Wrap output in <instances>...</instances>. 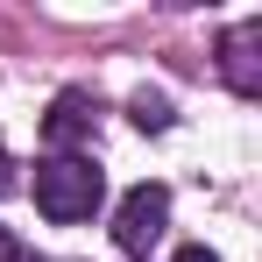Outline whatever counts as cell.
<instances>
[{
  "mask_svg": "<svg viewBox=\"0 0 262 262\" xmlns=\"http://www.w3.org/2000/svg\"><path fill=\"white\" fill-rule=\"evenodd\" d=\"M29 191H36V213L57 220V227H78V220L99 213V199H106V177L92 156H43L36 177H29Z\"/></svg>",
  "mask_w": 262,
  "mask_h": 262,
  "instance_id": "1",
  "label": "cell"
},
{
  "mask_svg": "<svg viewBox=\"0 0 262 262\" xmlns=\"http://www.w3.org/2000/svg\"><path fill=\"white\" fill-rule=\"evenodd\" d=\"M163 227H170V191L163 184H135L128 199H121V213H114V241L128 255H149L163 241Z\"/></svg>",
  "mask_w": 262,
  "mask_h": 262,
  "instance_id": "2",
  "label": "cell"
},
{
  "mask_svg": "<svg viewBox=\"0 0 262 262\" xmlns=\"http://www.w3.org/2000/svg\"><path fill=\"white\" fill-rule=\"evenodd\" d=\"M92 121H99V99L71 85V92H57V106L43 114V142L57 149V156H71V142H85V135H92Z\"/></svg>",
  "mask_w": 262,
  "mask_h": 262,
  "instance_id": "3",
  "label": "cell"
},
{
  "mask_svg": "<svg viewBox=\"0 0 262 262\" xmlns=\"http://www.w3.org/2000/svg\"><path fill=\"white\" fill-rule=\"evenodd\" d=\"M255 43H262V21H241V29H234V36L220 43V57H227V78H234V92H241V99H255V92H262V78H255V57H248Z\"/></svg>",
  "mask_w": 262,
  "mask_h": 262,
  "instance_id": "4",
  "label": "cell"
},
{
  "mask_svg": "<svg viewBox=\"0 0 262 262\" xmlns=\"http://www.w3.org/2000/svg\"><path fill=\"white\" fill-rule=\"evenodd\" d=\"M128 121L142 135H163V128H170V99H163V92H135V99H128Z\"/></svg>",
  "mask_w": 262,
  "mask_h": 262,
  "instance_id": "5",
  "label": "cell"
},
{
  "mask_svg": "<svg viewBox=\"0 0 262 262\" xmlns=\"http://www.w3.org/2000/svg\"><path fill=\"white\" fill-rule=\"evenodd\" d=\"M0 262H43V255H36V248H21L14 234H0Z\"/></svg>",
  "mask_w": 262,
  "mask_h": 262,
  "instance_id": "6",
  "label": "cell"
},
{
  "mask_svg": "<svg viewBox=\"0 0 262 262\" xmlns=\"http://www.w3.org/2000/svg\"><path fill=\"white\" fill-rule=\"evenodd\" d=\"M14 184H21V177H14V156H0V199H7Z\"/></svg>",
  "mask_w": 262,
  "mask_h": 262,
  "instance_id": "7",
  "label": "cell"
},
{
  "mask_svg": "<svg viewBox=\"0 0 262 262\" xmlns=\"http://www.w3.org/2000/svg\"><path fill=\"white\" fill-rule=\"evenodd\" d=\"M177 262H220L213 248H199V241H191V248H177Z\"/></svg>",
  "mask_w": 262,
  "mask_h": 262,
  "instance_id": "8",
  "label": "cell"
}]
</instances>
